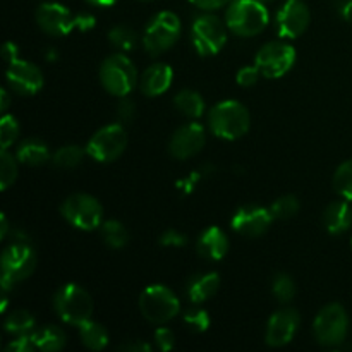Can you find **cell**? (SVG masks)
<instances>
[{
	"instance_id": "obj_21",
	"label": "cell",
	"mask_w": 352,
	"mask_h": 352,
	"mask_svg": "<svg viewBox=\"0 0 352 352\" xmlns=\"http://www.w3.org/2000/svg\"><path fill=\"white\" fill-rule=\"evenodd\" d=\"M220 289V275L215 272L196 274L186 284V296L192 305H203L210 301Z\"/></svg>"
},
{
	"instance_id": "obj_33",
	"label": "cell",
	"mask_w": 352,
	"mask_h": 352,
	"mask_svg": "<svg viewBox=\"0 0 352 352\" xmlns=\"http://www.w3.org/2000/svg\"><path fill=\"white\" fill-rule=\"evenodd\" d=\"M268 208H270L275 220H289L298 215L299 210H301V203H299L298 196L284 195L275 199Z\"/></svg>"
},
{
	"instance_id": "obj_29",
	"label": "cell",
	"mask_w": 352,
	"mask_h": 352,
	"mask_svg": "<svg viewBox=\"0 0 352 352\" xmlns=\"http://www.w3.org/2000/svg\"><path fill=\"white\" fill-rule=\"evenodd\" d=\"M86 155V148L79 144H64L52 155V164L58 168H76L82 164Z\"/></svg>"
},
{
	"instance_id": "obj_1",
	"label": "cell",
	"mask_w": 352,
	"mask_h": 352,
	"mask_svg": "<svg viewBox=\"0 0 352 352\" xmlns=\"http://www.w3.org/2000/svg\"><path fill=\"white\" fill-rule=\"evenodd\" d=\"M34 21L43 33L50 36H65L74 30L89 31L96 19L88 12H71L69 7L58 2H43L34 12Z\"/></svg>"
},
{
	"instance_id": "obj_16",
	"label": "cell",
	"mask_w": 352,
	"mask_h": 352,
	"mask_svg": "<svg viewBox=\"0 0 352 352\" xmlns=\"http://www.w3.org/2000/svg\"><path fill=\"white\" fill-rule=\"evenodd\" d=\"M309 23H311V12L302 0H285L275 17L277 33L284 40H294L301 36L308 30Z\"/></svg>"
},
{
	"instance_id": "obj_52",
	"label": "cell",
	"mask_w": 352,
	"mask_h": 352,
	"mask_svg": "<svg viewBox=\"0 0 352 352\" xmlns=\"http://www.w3.org/2000/svg\"><path fill=\"white\" fill-rule=\"evenodd\" d=\"M261 2L263 3H277V2H280V0H261ZM285 2V0H284Z\"/></svg>"
},
{
	"instance_id": "obj_53",
	"label": "cell",
	"mask_w": 352,
	"mask_h": 352,
	"mask_svg": "<svg viewBox=\"0 0 352 352\" xmlns=\"http://www.w3.org/2000/svg\"><path fill=\"white\" fill-rule=\"evenodd\" d=\"M351 248H352V239H351Z\"/></svg>"
},
{
	"instance_id": "obj_36",
	"label": "cell",
	"mask_w": 352,
	"mask_h": 352,
	"mask_svg": "<svg viewBox=\"0 0 352 352\" xmlns=\"http://www.w3.org/2000/svg\"><path fill=\"white\" fill-rule=\"evenodd\" d=\"M182 322L195 333L206 332L210 329V325H212V318H210L208 311L203 308H189L182 315Z\"/></svg>"
},
{
	"instance_id": "obj_34",
	"label": "cell",
	"mask_w": 352,
	"mask_h": 352,
	"mask_svg": "<svg viewBox=\"0 0 352 352\" xmlns=\"http://www.w3.org/2000/svg\"><path fill=\"white\" fill-rule=\"evenodd\" d=\"M296 282L291 275L287 274H277L272 280V294L275 296L280 305H289L292 299L296 298Z\"/></svg>"
},
{
	"instance_id": "obj_7",
	"label": "cell",
	"mask_w": 352,
	"mask_h": 352,
	"mask_svg": "<svg viewBox=\"0 0 352 352\" xmlns=\"http://www.w3.org/2000/svg\"><path fill=\"white\" fill-rule=\"evenodd\" d=\"M181 19L172 10H160L148 21L143 31V47L148 55L158 57L170 50L181 38Z\"/></svg>"
},
{
	"instance_id": "obj_5",
	"label": "cell",
	"mask_w": 352,
	"mask_h": 352,
	"mask_svg": "<svg viewBox=\"0 0 352 352\" xmlns=\"http://www.w3.org/2000/svg\"><path fill=\"white\" fill-rule=\"evenodd\" d=\"M98 76L103 89L117 98L129 96L140 82L136 65L124 52H116V54L109 55L100 65Z\"/></svg>"
},
{
	"instance_id": "obj_32",
	"label": "cell",
	"mask_w": 352,
	"mask_h": 352,
	"mask_svg": "<svg viewBox=\"0 0 352 352\" xmlns=\"http://www.w3.org/2000/svg\"><path fill=\"white\" fill-rule=\"evenodd\" d=\"M17 174H19V160H17L16 153H10L9 150L0 151V188L2 191H7L16 182Z\"/></svg>"
},
{
	"instance_id": "obj_14",
	"label": "cell",
	"mask_w": 352,
	"mask_h": 352,
	"mask_svg": "<svg viewBox=\"0 0 352 352\" xmlns=\"http://www.w3.org/2000/svg\"><path fill=\"white\" fill-rule=\"evenodd\" d=\"M270 208L260 205H244L236 210L230 220V227L234 232L243 237L256 239V237L265 236L274 222Z\"/></svg>"
},
{
	"instance_id": "obj_18",
	"label": "cell",
	"mask_w": 352,
	"mask_h": 352,
	"mask_svg": "<svg viewBox=\"0 0 352 352\" xmlns=\"http://www.w3.org/2000/svg\"><path fill=\"white\" fill-rule=\"evenodd\" d=\"M301 325V315L294 308H282L268 318L265 342L270 347H284L294 340Z\"/></svg>"
},
{
	"instance_id": "obj_27",
	"label": "cell",
	"mask_w": 352,
	"mask_h": 352,
	"mask_svg": "<svg viewBox=\"0 0 352 352\" xmlns=\"http://www.w3.org/2000/svg\"><path fill=\"white\" fill-rule=\"evenodd\" d=\"M100 236H102L105 246L110 250H122L129 243V232H127L126 226L119 220H105L100 226Z\"/></svg>"
},
{
	"instance_id": "obj_40",
	"label": "cell",
	"mask_w": 352,
	"mask_h": 352,
	"mask_svg": "<svg viewBox=\"0 0 352 352\" xmlns=\"http://www.w3.org/2000/svg\"><path fill=\"white\" fill-rule=\"evenodd\" d=\"M117 119H119V122L122 124H127V122H133L134 117H136L138 113V109L136 105H134L133 100H129L127 96H124V98H120V102L117 103Z\"/></svg>"
},
{
	"instance_id": "obj_17",
	"label": "cell",
	"mask_w": 352,
	"mask_h": 352,
	"mask_svg": "<svg viewBox=\"0 0 352 352\" xmlns=\"http://www.w3.org/2000/svg\"><path fill=\"white\" fill-rule=\"evenodd\" d=\"M206 143V131L196 120L179 127L168 141V153L175 160H188L196 157Z\"/></svg>"
},
{
	"instance_id": "obj_25",
	"label": "cell",
	"mask_w": 352,
	"mask_h": 352,
	"mask_svg": "<svg viewBox=\"0 0 352 352\" xmlns=\"http://www.w3.org/2000/svg\"><path fill=\"white\" fill-rule=\"evenodd\" d=\"M174 107L177 112H181L182 116L188 117V119L196 120L201 119L205 116L206 103L205 98L199 95L195 89H181L177 95L174 96Z\"/></svg>"
},
{
	"instance_id": "obj_15",
	"label": "cell",
	"mask_w": 352,
	"mask_h": 352,
	"mask_svg": "<svg viewBox=\"0 0 352 352\" xmlns=\"http://www.w3.org/2000/svg\"><path fill=\"white\" fill-rule=\"evenodd\" d=\"M6 78L10 91L21 96L36 95L45 85L41 69L36 64H33V62L23 60L19 57L7 64Z\"/></svg>"
},
{
	"instance_id": "obj_37",
	"label": "cell",
	"mask_w": 352,
	"mask_h": 352,
	"mask_svg": "<svg viewBox=\"0 0 352 352\" xmlns=\"http://www.w3.org/2000/svg\"><path fill=\"white\" fill-rule=\"evenodd\" d=\"M189 239L186 234H182L181 230L175 229H167L160 234L158 237V244L162 248H184L188 246Z\"/></svg>"
},
{
	"instance_id": "obj_24",
	"label": "cell",
	"mask_w": 352,
	"mask_h": 352,
	"mask_svg": "<svg viewBox=\"0 0 352 352\" xmlns=\"http://www.w3.org/2000/svg\"><path fill=\"white\" fill-rule=\"evenodd\" d=\"M34 347L43 352L62 351L67 344V336L64 330L57 325H45L41 329H34L31 332Z\"/></svg>"
},
{
	"instance_id": "obj_12",
	"label": "cell",
	"mask_w": 352,
	"mask_h": 352,
	"mask_svg": "<svg viewBox=\"0 0 352 352\" xmlns=\"http://www.w3.org/2000/svg\"><path fill=\"white\" fill-rule=\"evenodd\" d=\"M127 148V133L122 122L100 127L86 143V153L98 164H110L124 155Z\"/></svg>"
},
{
	"instance_id": "obj_44",
	"label": "cell",
	"mask_w": 352,
	"mask_h": 352,
	"mask_svg": "<svg viewBox=\"0 0 352 352\" xmlns=\"http://www.w3.org/2000/svg\"><path fill=\"white\" fill-rule=\"evenodd\" d=\"M198 181H199V172H195V174L189 175L188 179H182V181H179L177 189H181V191H184V192H192L195 191V186Z\"/></svg>"
},
{
	"instance_id": "obj_31",
	"label": "cell",
	"mask_w": 352,
	"mask_h": 352,
	"mask_svg": "<svg viewBox=\"0 0 352 352\" xmlns=\"http://www.w3.org/2000/svg\"><path fill=\"white\" fill-rule=\"evenodd\" d=\"M333 191L340 196L342 199L352 201V158L351 160L342 162L333 172L332 179Z\"/></svg>"
},
{
	"instance_id": "obj_39",
	"label": "cell",
	"mask_w": 352,
	"mask_h": 352,
	"mask_svg": "<svg viewBox=\"0 0 352 352\" xmlns=\"http://www.w3.org/2000/svg\"><path fill=\"white\" fill-rule=\"evenodd\" d=\"M260 69L256 67V64L254 65H244V67H241L239 71H237V76H236V81L237 85L243 86V88H251V86L256 85L258 81H260Z\"/></svg>"
},
{
	"instance_id": "obj_51",
	"label": "cell",
	"mask_w": 352,
	"mask_h": 352,
	"mask_svg": "<svg viewBox=\"0 0 352 352\" xmlns=\"http://www.w3.org/2000/svg\"><path fill=\"white\" fill-rule=\"evenodd\" d=\"M7 302H9V301H7V298L3 296V298H2V313L7 311Z\"/></svg>"
},
{
	"instance_id": "obj_35",
	"label": "cell",
	"mask_w": 352,
	"mask_h": 352,
	"mask_svg": "<svg viewBox=\"0 0 352 352\" xmlns=\"http://www.w3.org/2000/svg\"><path fill=\"white\" fill-rule=\"evenodd\" d=\"M19 133L21 126L16 117L3 113L0 119V150H9L19 138Z\"/></svg>"
},
{
	"instance_id": "obj_28",
	"label": "cell",
	"mask_w": 352,
	"mask_h": 352,
	"mask_svg": "<svg viewBox=\"0 0 352 352\" xmlns=\"http://www.w3.org/2000/svg\"><path fill=\"white\" fill-rule=\"evenodd\" d=\"M3 329L14 337L24 336V333H31L36 329V320L28 309H14L7 315L6 322H3Z\"/></svg>"
},
{
	"instance_id": "obj_20",
	"label": "cell",
	"mask_w": 352,
	"mask_h": 352,
	"mask_svg": "<svg viewBox=\"0 0 352 352\" xmlns=\"http://www.w3.org/2000/svg\"><path fill=\"white\" fill-rule=\"evenodd\" d=\"M230 250L229 236L220 227H206L196 239V253L208 261H220Z\"/></svg>"
},
{
	"instance_id": "obj_38",
	"label": "cell",
	"mask_w": 352,
	"mask_h": 352,
	"mask_svg": "<svg viewBox=\"0 0 352 352\" xmlns=\"http://www.w3.org/2000/svg\"><path fill=\"white\" fill-rule=\"evenodd\" d=\"M153 340L157 349H160L162 352H168L175 347V336L168 327H158V329L155 330Z\"/></svg>"
},
{
	"instance_id": "obj_23",
	"label": "cell",
	"mask_w": 352,
	"mask_h": 352,
	"mask_svg": "<svg viewBox=\"0 0 352 352\" xmlns=\"http://www.w3.org/2000/svg\"><path fill=\"white\" fill-rule=\"evenodd\" d=\"M52 151L45 141L38 140V138H28V140L21 141L16 148V157L21 165H28V167H40L47 162H52Z\"/></svg>"
},
{
	"instance_id": "obj_10",
	"label": "cell",
	"mask_w": 352,
	"mask_h": 352,
	"mask_svg": "<svg viewBox=\"0 0 352 352\" xmlns=\"http://www.w3.org/2000/svg\"><path fill=\"white\" fill-rule=\"evenodd\" d=\"M60 215L74 229L91 232L103 223V206L88 192H74L62 201Z\"/></svg>"
},
{
	"instance_id": "obj_22",
	"label": "cell",
	"mask_w": 352,
	"mask_h": 352,
	"mask_svg": "<svg viewBox=\"0 0 352 352\" xmlns=\"http://www.w3.org/2000/svg\"><path fill=\"white\" fill-rule=\"evenodd\" d=\"M323 226L332 236H340L352 227V208L347 199L333 201L323 210Z\"/></svg>"
},
{
	"instance_id": "obj_30",
	"label": "cell",
	"mask_w": 352,
	"mask_h": 352,
	"mask_svg": "<svg viewBox=\"0 0 352 352\" xmlns=\"http://www.w3.org/2000/svg\"><path fill=\"white\" fill-rule=\"evenodd\" d=\"M109 41L113 48L127 54V52L136 48L140 38H138V33L133 28L126 26V24H117L109 31Z\"/></svg>"
},
{
	"instance_id": "obj_6",
	"label": "cell",
	"mask_w": 352,
	"mask_h": 352,
	"mask_svg": "<svg viewBox=\"0 0 352 352\" xmlns=\"http://www.w3.org/2000/svg\"><path fill=\"white\" fill-rule=\"evenodd\" d=\"M54 309L60 322L79 327L91 320L95 301L85 287L71 282L57 289L54 294Z\"/></svg>"
},
{
	"instance_id": "obj_8",
	"label": "cell",
	"mask_w": 352,
	"mask_h": 352,
	"mask_svg": "<svg viewBox=\"0 0 352 352\" xmlns=\"http://www.w3.org/2000/svg\"><path fill=\"white\" fill-rule=\"evenodd\" d=\"M138 308L146 322L153 325H165L172 322L181 311V301L177 294L167 285H148L138 299Z\"/></svg>"
},
{
	"instance_id": "obj_50",
	"label": "cell",
	"mask_w": 352,
	"mask_h": 352,
	"mask_svg": "<svg viewBox=\"0 0 352 352\" xmlns=\"http://www.w3.org/2000/svg\"><path fill=\"white\" fill-rule=\"evenodd\" d=\"M45 58H47L48 62H55V60H57V58H58L57 50H55V48H48L47 54H45Z\"/></svg>"
},
{
	"instance_id": "obj_42",
	"label": "cell",
	"mask_w": 352,
	"mask_h": 352,
	"mask_svg": "<svg viewBox=\"0 0 352 352\" xmlns=\"http://www.w3.org/2000/svg\"><path fill=\"white\" fill-rule=\"evenodd\" d=\"M195 7L201 10H208V12H213V10L220 9V7L229 6L232 0H189Z\"/></svg>"
},
{
	"instance_id": "obj_45",
	"label": "cell",
	"mask_w": 352,
	"mask_h": 352,
	"mask_svg": "<svg viewBox=\"0 0 352 352\" xmlns=\"http://www.w3.org/2000/svg\"><path fill=\"white\" fill-rule=\"evenodd\" d=\"M120 349L122 351H129V352H148L151 351V346L146 342H141V340H134V342H127L124 344V346H120Z\"/></svg>"
},
{
	"instance_id": "obj_4",
	"label": "cell",
	"mask_w": 352,
	"mask_h": 352,
	"mask_svg": "<svg viewBox=\"0 0 352 352\" xmlns=\"http://www.w3.org/2000/svg\"><path fill=\"white\" fill-rule=\"evenodd\" d=\"M38 256L30 241H12L3 250L0 258V270H2V291L9 292L17 284L24 282L33 275L36 268Z\"/></svg>"
},
{
	"instance_id": "obj_9",
	"label": "cell",
	"mask_w": 352,
	"mask_h": 352,
	"mask_svg": "<svg viewBox=\"0 0 352 352\" xmlns=\"http://www.w3.org/2000/svg\"><path fill=\"white\" fill-rule=\"evenodd\" d=\"M226 19H220L217 14L205 10L195 17L191 24V43L198 55L213 57L223 50L227 43Z\"/></svg>"
},
{
	"instance_id": "obj_46",
	"label": "cell",
	"mask_w": 352,
	"mask_h": 352,
	"mask_svg": "<svg viewBox=\"0 0 352 352\" xmlns=\"http://www.w3.org/2000/svg\"><path fill=\"white\" fill-rule=\"evenodd\" d=\"M10 107V96H9V89H2V93H0V112L7 113V110H9Z\"/></svg>"
},
{
	"instance_id": "obj_47",
	"label": "cell",
	"mask_w": 352,
	"mask_h": 352,
	"mask_svg": "<svg viewBox=\"0 0 352 352\" xmlns=\"http://www.w3.org/2000/svg\"><path fill=\"white\" fill-rule=\"evenodd\" d=\"M2 227H0V239L6 241L7 237H9V232H10V227H9V220H7L6 215H2Z\"/></svg>"
},
{
	"instance_id": "obj_2",
	"label": "cell",
	"mask_w": 352,
	"mask_h": 352,
	"mask_svg": "<svg viewBox=\"0 0 352 352\" xmlns=\"http://www.w3.org/2000/svg\"><path fill=\"white\" fill-rule=\"evenodd\" d=\"M208 129L213 136L226 141L241 140L250 133V110L237 100H223L208 110Z\"/></svg>"
},
{
	"instance_id": "obj_43",
	"label": "cell",
	"mask_w": 352,
	"mask_h": 352,
	"mask_svg": "<svg viewBox=\"0 0 352 352\" xmlns=\"http://www.w3.org/2000/svg\"><path fill=\"white\" fill-rule=\"evenodd\" d=\"M2 55H3V60L9 64V62L16 60L19 57V52H17V45L14 41H6L2 47Z\"/></svg>"
},
{
	"instance_id": "obj_49",
	"label": "cell",
	"mask_w": 352,
	"mask_h": 352,
	"mask_svg": "<svg viewBox=\"0 0 352 352\" xmlns=\"http://www.w3.org/2000/svg\"><path fill=\"white\" fill-rule=\"evenodd\" d=\"M339 14L347 21V23L352 24V2L347 3V6H344L342 9H339Z\"/></svg>"
},
{
	"instance_id": "obj_41",
	"label": "cell",
	"mask_w": 352,
	"mask_h": 352,
	"mask_svg": "<svg viewBox=\"0 0 352 352\" xmlns=\"http://www.w3.org/2000/svg\"><path fill=\"white\" fill-rule=\"evenodd\" d=\"M34 349H36V347H34V342H33V337H31V333L16 336L12 340H10L9 346L6 347L7 352H31Z\"/></svg>"
},
{
	"instance_id": "obj_3",
	"label": "cell",
	"mask_w": 352,
	"mask_h": 352,
	"mask_svg": "<svg viewBox=\"0 0 352 352\" xmlns=\"http://www.w3.org/2000/svg\"><path fill=\"white\" fill-rule=\"evenodd\" d=\"M226 24L236 36L253 38L270 23L267 3L261 0H232L226 10Z\"/></svg>"
},
{
	"instance_id": "obj_13",
	"label": "cell",
	"mask_w": 352,
	"mask_h": 352,
	"mask_svg": "<svg viewBox=\"0 0 352 352\" xmlns=\"http://www.w3.org/2000/svg\"><path fill=\"white\" fill-rule=\"evenodd\" d=\"M296 58V48L282 38L265 43L254 55V64L263 78L278 79L294 67Z\"/></svg>"
},
{
	"instance_id": "obj_48",
	"label": "cell",
	"mask_w": 352,
	"mask_h": 352,
	"mask_svg": "<svg viewBox=\"0 0 352 352\" xmlns=\"http://www.w3.org/2000/svg\"><path fill=\"white\" fill-rule=\"evenodd\" d=\"M89 6H95V7H112L116 6L119 0H86Z\"/></svg>"
},
{
	"instance_id": "obj_11",
	"label": "cell",
	"mask_w": 352,
	"mask_h": 352,
	"mask_svg": "<svg viewBox=\"0 0 352 352\" xmlns=\"http://www.w3.org/2000/svg\"><path fill=\"white\" fill-rule=\"evenodd\" d=\"M349 315L339 302L323 306L313 322V333L320 346L339 347L346 342L349 333Z\"/></svg>"
},
{
	"instance_id": "obj_26",
	"label": "cell",
	"mask_w": 352,
	"mask_h": 352,
	"mask_svg": "<svg viewBox=\"0 0 352 352\" xmlns=\"http://www.w3.org/2000/svg\"><path fill=\"white\" fill-rule=\"evenodd\" d=\"M79 330V339H81V344L89 351H103L107 346H109V330L98 322H93V320H88L86 323L78 327Z\"/></svg>"
},
{
	"instance_id": "obj_19",
	"label": "cell",
	"mask_w": 352,
	"mask_h": 352,
	"mask_svg": "<svg viewBox=\"0 0 352 352\" xmlns=\"http://www.w3.org/2000/svg\"><path fill=\"white\" fill-rule=\"evenodd\" d=\"M172 82H174V69L164 62H157V64H151L150 67L144 69L143 74L140 76L138 86L144 96L155 98V96H160L165 91H168Z\"/></svg>"
}]
</instances>
